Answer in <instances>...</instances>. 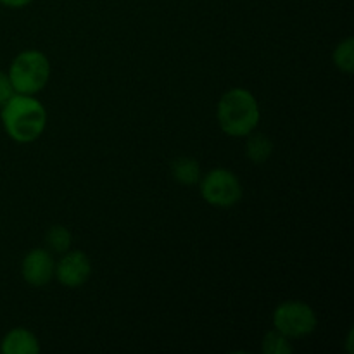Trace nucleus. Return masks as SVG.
<instances>
[{
    "instance_id": "nucleus-1",
    "label": "nucleus",
    "mask_w": 354,
    "mask_h": 354,
    "mask_svg": "<svg viewBox=\"0 0 354 354\" xmlns=\"http://www.w3.org/2000/svg\"><path fill=\"white\" fill-rule=\"evenodd\" d=\"M0 109L3 130L17 144L35 142L47 128V111L35 95L16 93Z\"/></svg>"
},
{
    "instance_id": "nucleus-2",
    "label": "nucleus",
    "mask_w": 354,
    "mask_h": 354,
    "mask_svg": "<svg viewBox=\"0 0 354 354\" xmlns=\"http://www.w3.org/2000/svg\"><path fill=\"white\" fill-rule=\"evenodd\" d=\"M218 124L228 137H248L256 131L261 118L258 99L248 88H232L216 106Z\"/></svg>"
},
{
    "instance_id": "nucleus-3",
    "label": "nucleus",
    "mask_w": 354,
    "mask_h": 354,
    "mask_svg": "<svg viewBox=\"0 0 354 354\" xmlns=\"http://www.w3.org/2000/svg\"><path fill=\"white\" fill-rule=\"evenodd\" d=\"M7 75L16 93L37 95L50 80V61L40 50H23L14 57Z\"/></svg>"
},
{
    "instance_id": "nucleus-4",
    "label": "nucleus",
    "mask_w": 354,
    "mask_h": 354,
    "mask_svg": "<svg viewBox=\"0 0 354 354\" xmlns=\"http://www.w3.org/2000/svg\"><path fill=\"white\" fill-rule=\"evenodd\" d=\"M201 196L209 206L234 207L242 199V185L239 176L227 168H216L201 176Z\"/></svg>"
},
{
    "instance_id": "nucleus-5",
    "label": "nucleus",
    "mask_w": 354,
    "mask_h": 354,
    "mask_svg": "<svg viewBox=\"0 0 354 354\" xmlns=\"http://www.w3.org/2000/svg\"><path fill=\"white\" fill-rule=\"evenodd\" d=\"M273 328L289 339H301L313 334L317 328V313L313 308L301 301H287L273 311Z\"/></svg>"
},
{
    "instance_id": "nucleus-6",
    "label": "nucleus",
    "mask_w": 354,
    "mask_h": 354,
    "mask_svg": "<svg viewBox=\"0 0 354 354\" xmlns=\"http://www.w3.org/2000/svg\"><path fill=\"white\" fill-rule=\"evenodd\" d=\"M54 277L68 289H78L85 286L92 277V261L83 251H66L55 263Z\"/></svg>"
},
{
    "instance_id": "nucleus-7",
    "label": "nucleus",
    "mask_w": 354,
    "mask_h": 354,
    "mask_svg": "<svg viewBox=\"0 0 354 354\" xmlns=\"http://www.w3.org/2000/svg\"><path fill=\"white\" fill-rule=\"evenodd\" d=\"M55 261L47 249H31L21 263V275L31 287H44L54 279Z\"/></svg>"
},
{
    "instance_id": "nucleus-8",
    "label": "nucleus",
    "mask_w": 354,
    "mask_h": 354,
    "mask_svg": "<svg viewBox=\"0 0 354 354\" xmlns=\"http://www.w3.org/2000/svg\"><path fill=\"white\" fill-rule=\"evenodd\" d=\"M0 351L3 354H38L40 353V341L31 330L17 327L3 335L2 342H0Z\"/></svg>"
},
{
    "instance_id": "nucleus-9",
    "label": "nucleus",
    "mask_w": 354,
    "mask_h": 354,
    "mask_svg": "<svg viewBox=\"0 0 354 354\" xmlns=\"http://www.w3.org/2000/svg\"><path fill=\"white\" fill-rule=\"evenodd\" d=\"M171 173L173 178L176 180L182 185H196L199 183L201 176V165L197 162V159L189 158V156H182V158H176L171 162Z\"/></svg>"
},
{
    "instance_id": "nucleus-10",
    "label": "nucleus",
    "mask_w": 354,
    "mask_h": 354,
    "mask_svg": "<svg viewBox=\"0 0 354 354\" xmlns=\"http://www.w3.org/2000/svg\"><path fill=\"white\" fill-rule=\"evenodd\" d=\"M245 154L254 165H263L273 154V142L263 133H249L245 142Z\"/></svg>"
},
{
    "instance_id": "nucleus-11",
    "label": "nucleus",
    "mask_w": 354,
    "mask_h": 354,
    "mask_svg": "<svg viewBox=\"0 0 354 354\" xmlns=\"http://www.w3.org/2000/svg\"><path fill=\"white\" fill-rule=\"evenodd\" d=\"M332 59H334L335 68L341 69L342 73H348L349 75V73L354 71V40L351 37L342 40L341 44L335 47Z\"/></svg>"
},
{
    "instance_id": "nucleus-12",
    "label": "nucleus",
    "mask_w": 354,
    "mask_h": 354,
    "mask_svg": "<svg viewBox=\"0 0 354 354\" xmlns=\"http://www.w3.org/2000/svg\"><path fill=\"white\" fill-rule=\"evenodd\" d=\"M45 242H47V245L54 252L64 254V252L69 251V248H71L73 235L71 232L66 227H62V225H55V227L48 228L47 235H45Z\"/></svg>"
},
{
    "instance_id": "nucleus-13",
    "label": "nucleus",
    "mask_w": 354,
    "mask_h": 354,
    "mask_svg": "<svg viewBox=\"0 0 354 354\" xmlns=\"http://www.w3.org/2000/svg\"><path fill=\"white\" fill-rule=\"evenodd\" d=\"M294 351L290 339L280 334L279 330H270L266 332L263 337V353L265 354H290Z\"/></svg>"
},
{
    "instance_id": "nucleus-14",
    "label": "nucleus",
    "mask_w": 354,
    "mask_h": 354,
    "mask_svg": "<svg viewBox=\"0 0 354 354\" xmlns=\"http://www.w3.org/2000/svg\"><path fill=\"white\" fill-rule=\"evenodd\" d=\"M16 95V90H14L12 83H10V78L7 73L0 71V107L10 99V97Z\"/></svg>"
},
{
    "instance_id": "nucleus-15",
    "label": "nucleus",
    "mask_w": 354,
    "mask_h": 354,
    "mask_svg": "<svg viewBox=\"0 0 354 354\" xmlns=\"http://www.w3.org/2000/svg\"><path fill=\"white\" fill-rule=\"evenodd\" d=\"M31 2H33V0H0V3H3V6L7 7H12V9H19V7L28 6V3Z\"/></svg>"
}]
</instances>
